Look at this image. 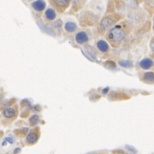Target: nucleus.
<instances>
[{"instance_id": "dca6fc26", "label": "nucleus", "mask_w": 154, "mask_h": 154, "mask_svg": "<svg viewBox=\"0 0 154 154\" xmlns=\"http://www.w3.org/2000/svg\"><path fill=\"white\" fill-rule=\"evenodd\" d=\"M150 46L151 50H152L153 52V53H154V37L152 38V40H151Z\"/></svg>"}, {"instance_id": "f03ea898", "label": "nucleus", "mask_w": 154, "mask_h": 154, "mask_svg": "<svg viewBox=\"0 0 154 154\" xmlns=\"http://www.w3.org/2000/svg\"><path fill=\"white\" fill-rule=\"evenodd\" d=\"M122 19V15L120 14V13H114V14L106 16V17L102 19V21H100V29L102 30H106Z\"/></svg>"}, {"instance_id": "f257e3e1", "label": "nucleus", "mask_w": 154, "mask_h": 154, "mask_svg": "<svg viewBox=\"0 0 154 154\" xmlns=\"http://www.w3.org/2000/svg\"><path fill=\"white\" fill-rule=\"evenodd\" d=\"M129 32V26L125 24H118L110 29L106 35L107 40L112 46L117 48L127 37Z\"/></svg>"}, {"instance_id": "6ab92c4d", "label": "nucleus", "mask_w": 154, "mask_h": 154, "mask_svg": "<svg viewBox=\"0 0 154 154\" xmlns=\"http://www.w3.org/2000/svg\"><path fill=\"white\" fill-rule=\"evenodd\" d=\"M88 154H94V153H88Z\"/></svg>"}, {"instance_id": "9d476101", "label": "nucleus", "mask_w": 154, "mask_h": 154, "mask_svg": "<svg viewBox=\"0 0 154 154\" xmlns=\"http://www.w3.org/2000/svg\"><path fill=\"white\" fill-rule=\"evenodd\" d=\"M37 139H38V137H37V134L33 133H29L28 135L27 136V137H26L27 142L29 144L35 143L37 141Z\"/></svg>"}, {"instance_id": "7ed1b4c3", "label": "nucleus", "mask_w": 154, "mask_h": 154, "mask_svg": "<svg viewBox=\"0 0 154 154\" xmlns=\"http://www.w3.org/2000/svg\"><path fill=\"white\" fill-rule=\"evenodd\" d=\"M109 98L111 100H124L130 99L131 97L127 93L122 92H112L109 95Z\"/></svg>"}, {"instance_id": "20e7f679", "label": "nucleus", "mask_w": 154, "mask_h": 154, "mask_svg": "<svg viewBox=\"0 0 154 154\" xmlns=\"http://www.w3.org/2000/svg\"><path fill=\"white\" fill-rule=\"evenodd\" d=\"M75 39L76 42L79 44H82L86 42L88 40V37L86 32L80 31L76 34Z\"/></svg>"}, {"instance_id": "39448f33", "label": "nucleus", "mask_w": 154, "mask_h": 154, "mask_svg": "<svg viewBox=\"0 0 154 154\" xmlns=\"http://www.w3.org/2000/svg\"><path fill=\"white\" fill-rule=\"evenodd\" d=\"M153 65V62L150 58H145L139 62V66L143 69L148 70Z\"/></svg>"}, {"instance_id": "4468645a", "label": "nucleus", "mask_w": 154, "mask_h": 154, "mask_svg": "<svg viewBox=\"0 0 154 154\" xmlns=\"http://www.w3.org/2000/svg\"><path fill=\"white\" fill-rule=\"evenodd\" d=\"M119 65L122 67L129 68L131 66V63L127 60H122V61L119 62Z\"/></svg>"}, {"instance_id": "6e6552de", "label": "nucleus", "mask_w": 154, "mask_h": 154, "mask_svg": "<svg viewBox=\"0 0 154 154\" xmlns=\"http://www.w3.org/2000/svg\"><path fill=\"white\" fill-rule=\"evenodd\" d=\"M143 81L148 84L154 83V73L153 72H147L143 76Z\"/></svg>"}, {"instance_id": "f3484780", "label": "nucleus", "mask_w": 154, "mask_h": 154, "mask_svg": "<svg viewBox=\"0 0 154 154\" xmlns=\"http://www.w3.org/2000/svg\"><path fill=\"white\" fill-rule=\"evenodd\" d=\"M108 91H109V88H104L102 90V93H104V94H106V93H108Z\"/></svg>"}, {"instance_id": "ddd939ff", "label": "nucleus", "mask_w": 154, "mask_h": 154, "mask_svg": "<svg viewBox=\"0 0 154 154\" xmlns=\"http://www.w3.org/2000/svg\"><path fill=\"white\" fill-rule=\"evenodd\" d=\"M38 121H39V117L38 115H33V116L31 117V118H30L29 122L30 125H35L38 123Z\"/></svg>"}, {"instance_id": "a211bd4d", "label": "nucleus", "mask_w": 154, "mask_h": 154, "mask_svg": "<svg viewBox=\"0 0 154 154\" xmlns=\"http://www.w3.org/2000/svg\"><path fill=\"white\" fill-rule=\"evenodd\" d=\"M153 29L154 30V17H153Z\"/></svg>"}, {"instance_id": "f8f14e48", "label": "nucleus", "mask_w": 154, "mask_h": 154, "mask_svg": "<svg viewBox=\"0 0 154 154\" xmlns=\"http://www.w3.org/2000/svg\"><path fill=\"white\" fill-rule=\"evenodd\" d=\"M3 114L5 117L10 118L15 116V110L13 108H7L6 109H5Z\"/></svg>"}, {"instance_id": "9b49d317", "label": "nucleus", "mask_w": 154, "mask_h": 154, "mask_svg": "<svg viewBox=\"0 0 154 154\" xmlns=\"http://www.w3.org/2000/svg\"><path fill=\"white\" fill-rule=\"evenodd\" d=\"M65 29L67 30L68 32H74L75 31L77 28V26L76 25V24H74L72 22H68L65 24Z\"/></svg>"}, {"instance_id": "0eeeda50", "label": "nucleus", "mask_w": 154, "mask_h": 154, "mask_svg": "<svg viewBox=\"0 0 154 154\" xmlns=\"http://www.w3.org/2000/svg\"><path fill=\"white\" fill-rule=\"evenodd\" d=\"M97 48L98 49V50L100 51L102 53H106L108 51L109 49V45L107 43L106 41L100 40L98 41L97 44Z\"/></svg>"}, {"instance_id": "1a4fd4ad", "label": "nucleus", "mask_w": 154, "mask_h": 154, "mask_svg": "<svg viewBox=\"0 0 154 154\" xmlns=\"http://www.w3.org/2000/svg\"><path fill=\"white\" fill-rule=\"evenodd\" d=\"M46 17L48 18L49 20H54L56 18V12L53 9H48L45 12Z\"/></svg>"}, {"instance_id": "2eb2a0df", "label": "nucleus", "mask_w": 154, "mask_h": 154, "mask_svg": "<svg viewBox=\"0 0 154 154\" xmlns=\"http://www.w3.org/2000/svg\"><path fill=\"white\" fill-rule=\"evenodd\" d=\"M57 5H60L61 7L67 6L68 4V1H66V0H57V1H54Z\"/></svg>"}, {"instance_id": "423d86ee", "label": "nucleus", "mask_w": 154, "mask_h": 154, "mask_svg": "<svg viewBox=\"0 0 154 154\" xmlns=\"http://www.w3.org/2000/svg\"><path fill=\"white\" fill-rule=\"evenodd\" d=\"M32 7L36 11H42L46 8V2L44 1H36L31 4Z\"/></svg>"}]
</instances>
